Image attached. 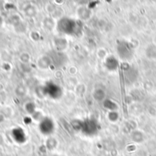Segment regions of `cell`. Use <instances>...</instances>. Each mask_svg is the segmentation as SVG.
Segmentation results:
<instances>
[{"mask_svg":"<svg viewBox=\"0 0 156 156\" xmlns=\"http://www.w3.org/2000/svg\"><path fill=\"white\" fill-rule=\"evenodd\" d=\"M49 63H50V59L47 56H42L37 60V66L40 69H47L49 66Z\"/></svg>","mask_w":156,"mask_h":156,"instance_id":"cell-1","label":"cell"},{"mask_svg":"<svg viewBox=\"0 0 156 156\" xmlns=\"http://www.w3.org/2000/svg\"><path fill=\"white\" fill-rule=\"evenodd\" d=\"M19 59L22 64H28L30 61V55L27 52H23L19 55Z\"/></svg>","mask_w":156,"mask_h":156,"instance_id":"cell-3","label":"cell"},{"mask_svg":"<svg viewBox=\"0 0 156 156\" xmlns=\"http://www.w3.org/2000/svg\"><path fill=\"white\" fill-rule=\"evenodd\" d=\"M26 93H27V90H26V88L23 85H18L16 87V94L17 96L23 97V96L26 95Z\"/></svg>","mask_w":156,"mask_h":156,"instance_id":"cell-4","label":"cell"},{"mask_svg":"<svg viewBox=\"0 0 156 156\" xmlns=\"http://www.w3.org/2000/svg\"><path fill=\"white\" fill-rule=\"evenodd\" d=\"M24 12H25V14H26L27 16H34L37 15V8H36L35 5L28 4V5H27L26 7L24 8Z\"/></svg>","mask_w":156,"mask_h":156,"instance_id":"cell-2","label":"cell"}]
</instances>
